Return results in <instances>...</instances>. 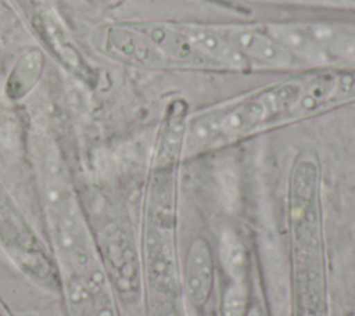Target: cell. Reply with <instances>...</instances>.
Wrapping results in <instances>:
<instances>
[{
    "mask_svg": "<svg viewBox=\"0 0 355 316\" xmlns=\"http://www.w3.org/2000/svg\"><path fill=\"white\" fill-rule=\"evenodd\" d=\"M351 103L355 61L295 69L190 114L186 143L202 155Z\"/></svg>",
    "mask_w": 355,
    "mask_h": 316,
    "instance_id": "6da1fadb",
    "label": "cell"
},
{
    "mask_svg": "<svg viewBox=\"0 0 355 316\" xmlns=\"http://www.w3.org/2000/svg\"><path fill=\"white\" fill-rule=\"evenodd\" d=\"M268 24L297 69L355 61V21L295 19Z\"/></svg>",
    "mask_w": 355,
    "mask_h": 316,
    "instance_id": "7a4b0ae2",
    "label": "cell"
},
{
    "mask_svg": "<svg viewBox=\"0 0 355 316\" xmlns=\"http://www.w3.org/2000/svg\"><path fill=\"white\" fill-rule=\"evenodd\" d=\"M215 281L214 255L208 241L197 237L189 245L183 266V287L194 306H202L211 297Z\"/></svg>",
    "mask_w": 355,
    "mask_h": 316,
    "instance_id": "3957f363",
    "label": "cell"
},
{
    "mask_svg": "<svg viewBox=\"0 0 355 316\" xmlns=\"http://www.w3.org/2000/svg\"><path fill=\"white\" fill-rule=\"evenodd\" d=\"M218 256L229 281H247L248 254L236 231L226 229L220 233Z\"/></svg>",
    "mask_w": 355,
    "mask_h": 316,
    "instance_id": "277c9868",
    "label": "cell"
},
{
    "mask_svg": "<svg viewBox=\"0 0 355 316\" xmlns=\"http://www.w3.org/2000/svg\"><path fill=\"white\" fill-rule=\"evenodd\" d=\"M42 68V57L39 53H29L25 58L17 64L14 72L11 73V85L10 94L14 97L24 96L35 83Z\"/></svg>",
    "mask_w": 355,
    "mask_h": 316,
    "instance_id": "5b68a950",
    "label": "cell"
},
{
    "mask_svg": "<svg viewBox=\"0 0 355 316\" xmlns=\"http://www.w3.org/2000/svg\"><path fill=\"white\" fill-rule=\"evenodd\" d=\"M250 306L247 281H229L220 297V315L245 316Z\"/></svg>",
    "mask_w": 355,
    "mask_h": 316,
    "instance_id": "8992f818",
    "label": "cell"
},
{
    "mask_svg": "<svg viewBox=\"0 0 355 316\" xmlns=\"http://www.w3.org/2000/svg\"><path fill=\"white\" fill-rule=\"evenodd\" d=\"M233 1L355 12V0H233Z\"/></svg>",
    "mask_w": 355,
    "mask_h": 316,
    "instance_id": "52a82bcc",
    "label": "cell"
},
{
    "mask_svg": "<svg viewBox=\"0 0 355 316\" xmlns=\"http://www.w3.org/2000/svg\"><path fill=\"white\" fill-rule=\"evenodd\" d=\"M245 316H263V315H262L261 309H259L257 305H251Z\"/></svg>",
    "mask_w": 355,
    "mask_h": 316,
    "instance_id": "ba28073f",
    "label": "cell"
},
{
    "mask_svg": "<svg viewBox=\"0 0 355 316\" xmlns=\"http://www.w3.org/2000/svg\"><path fill=\"white\" fill-rule=\"evenodd\" d=\"M0 316H7V313L0 308Z\"/></svg>",
    "mask_w": 355,
    "mask_h": 316,
    "instance_id": "9c48e42d",
    "label": "cell"
}]
</instances>
